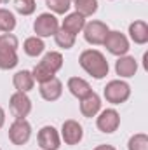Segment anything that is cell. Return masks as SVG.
<instances>
[{
  "label": "cell",
  "instance_id": "cell-1",
  "mask_svg": "<svg viewBox=\"0 0 148 150\" xmlns=\"http://www.w3.org/2000/svg\"><path fill=\"white\" fill-rule=\"evenodd\" d=\"M78 63H80V67L87 74L91 75V77H94V79L106 77L108 75V70H110L106 58L98 49H87V51H84L80 54V58H78Z\"/></svg>",
  "mask_w": 148,
  "mask_h": 150
},
{
  "label": "cell",
  "instance_id": "cell-2",
  "mask_svg": "<svg viewBox=\"0 0 148 150\" xmlns=\"http://www.w3.org/2000/svg\"><path fill=\"white\" fill-rule=\"evenodd\" d=\"M61 67H63V56H61V52H56V51H51V52H47L44 58H42V61L35 65V68H33V80H37V82H45V80H49V79H52V77H56V74L61 70Z\"/></svg>",
  "mask_w": 148,
  "mask_h": 150
},
{
  "label": "cell",
  "instance_id": "cell-3",
  "mask_svg": "<svg viewBox=\"0 0 148 150\" xmlns=\"http://www.w3.org/2000/svg\"><path fill=\"white\" fill-rule=\"evenodd\" d=\"M18 37L12 33L0 35V70H12L18 63Z\"/></svg>",
  "mask_w": 148,
  "mask_h": 150
},
{
  "label": "cell",
  "instance_id": "cell-4",
  "mask_svg": "<svg viewBox=\"0 0 148 150\" xmlns=\"http://www.w3.org/2000/svg\"><path fill=\"white\" fill-rule=\"evenodd\" d=\"M103 96L108 103H113V105H120L124 101L129 100L131 96V87L127 82L124 80H110L105 89H103Z\"/></svg>",
  "mask_w": 148,
  "mask_h": 150
},
{
  "label": "cell",
  "instance_id": "cell-5",
  "mask_svg": "<svg viewBox=\"0 0 148 150\" xmlns=\"http://www.w3.org/2000/svg\"><path fill=\"white\" fill-rule=\"evenodd\" d=\"M82 32H84V38H85L89 44H92V45H101V44L105 42L106 35H108L110 28H108V25L103 23V21H91V23H85V26H84Z\"/></svg>",
  "mask_w": 148,
  "mask_h": 150
},
{
  "label": "cell",
  "instance_id": "cell-6",
  "mask_svg": "<svg viewBox=\"0 0 148 150\" xmlns=\"http://www.w3.org/2000/svg\"><path fill=\"white\" fill-rule=\"evenodd\" d=\"M59 30V23L58 18L51 12H44L40 14L35 23H33V32L37 33V37H51Z\"/></svg>",
  "mask_w": 148,
  "mask_h": 150
},
{
  "label": "cell",
  "instance_id": "cell-7",
  "mask_svg": "<svg viewBox=\"0 0 148 150\" xmlns=\"http://www.w3.org/2000/svg\"><path fill=\"white\" fill-rule=\"evenodd\" d=\"M32 136V126L26 119H16L9 127V140L14 145H25L28 143Z\"/></svg>",
  "mask_w": 148,
  "mask_h": 150
},
{
  "label": "cell",
  "instance_id": "cell-8",
  "mask_svg": "<svg viewBox=\"0 0 148 150\" xmlns=\"http://www.w3.org/2000/svg\"><path fill=\"white\" fill-rule=\"evenodd\" d=\"M105 47L108 49V52H111L113 56H125L129 51V40L124 33L120 32H108V35L105 38Z\"/></svg>",
  "mask_w": 148,
  "mask_h": 150
},
{
  "label": "cell",
  "instance_id": "cell-9",
  "mask_svg": "<svg viewBox=\"0 0 148 150\" xmlns=\"http://www.w3.org/2000/svg\"><path fill=\"white\" fill-rule=\"evenodd\" d=\"M9 107L16 119H26L32 112V100L26 96V93L16 91L9 100Z\"/></svg>",
  "mask_w": 148,
  "mask_h": 150
},
{
  "label": "cell",
  "instance_id": "cell-10",
  "mask_svg": "<svg viewBox=\"0 0 148 150\" xmlns=\"http://www.w3.org/2000/svg\"><path fill=\"white\" fill-rule=\"evenodd\" d=\"M96 126H98V129L101 133H106V134L115 133L118 129V126H120V115L113 108H106L96 119Z\"/></svg>",
  "mask_w": 148,
  "mask_h": 150
},
{
  "label": "cell",
  "instance_id": "cell-11",
  "mask_svg": "<svg viewBox=\"0 0 148 150\" xmlns=\"http://www.w3.org/2000/svg\"><path fill=\"white\" fill-rule=\"evenodd\" d=\"M37 142H38V147L42 150H58L59 149V143H61V136L56 131V127L44 126L38 131Z\"/></svg>",
  "mask_w": 148,
  "mask_h": 150
},
{
  "label": "cell",
  "instance_id": "cell-12",
  "mask_svg": "<svg viewBox=\"0 0 148 150\" xmlns=\"http://www.w3.org/2000/svg\"><path fill=\"white\" fill-rule=\"evenodd\" d=\"M82 136H84V129L82 126L73 120V119H68L63 122L61 126V138L65 140L66 145H77L82 142Z\"/></svg>",
  "mask_w": 148,
  "mask_h": 150
},
{
  "label": "cell",
  "instance_id": "cell-13",
  "mask_svg": "<svg viewBox=\"0 0 148 150\" xmlns=\"http://www.w3.org/2000/svg\"><path fill=\"white\" fill-rule=\"evenodd\" d=\"M63 94V84L58 77H52L45 82H40V96L45 101H56Z\"/></svg>",
  "mask_w": 148,
  "mask_h": 150
},
{
  "label": "cell",
  "instance_id": "cell-14",
  "mask_svg": "<svg viewBox=\"0 0 148 150\" xmlns=\"http://www.w3.org/2000/svg\"><path fill=\"white\" fill-rule=\"evenodd\" d=\"M99 110H101V98L94 91L80 100V112L84 117H87V119L96 117L99 113Z\"/></svg>",
  "mask_w": 148,
  "mask_h": 150
},
{
  "label": "cell",
  "instance_id": "cell-15",
  "mask_svg": "<svg viewBox=\"0 0 148 150\" xmlns=\"http://www.w3.org/2000/svg\"><path fill=\"white\" fill-rule=\"evenodd\" d=\"M115 72H117V75H120L124 79L134 77L138 72V61L132 56H120L115 63Z\"/></svg>",
  "mask_w": 148,
  "mask_h": 150
},
{
  "label": "cell",
  "instance_id": "cell-16",
  "mask_svg": "<svg viewBox=\"0 0 148 150\" xmlns=\"http://www.w3.org/2000/svg\"><path fill=\"white\" fill-rule=\"evenodd\" d=\"M12 84H14L16 91H19V93H28V91L33 89L35 80H33L32 72H28V70H19L18 74L12 77Z\"/></svg>",
  "mask_w": 148,
  "mask_h": 150
},
{
  "label": "cell",
  "instance_id": "cell-17",
  "mask_svg": "<svg viewBox=\"0 0 148 150\" xmlns=\"http://www.w3.org/2000/svg\"><path fill=\"white\" fill-rule=\"evenodd\" d=\"M68 89H70V93L73 94L75 98H78V100H82V98H85L87 94L92 93L89 82L84 80V79H80V77H70L68 79Z\"/></svg>",
  "mask_w": 148,
  "mask_h": 150
},
{
  "label": "cell",
  "instance_id": "cell-18",
  "mask_svg": "<svg viewBox=\"0 0 148 150\" xmlns=\"http://www.w3.org/2000/svg\"><path fill=\"white\" fill-rule=\"evenodd\" d=\"M129 37L134 44H147L148 42V25L145 21H134L129 25Z\"/></svg>",
  "mask_w": 148,
  "mask_h": 150
},
{
  "label": "cell",
  "instance_id": "cell-19",
  "mask_svg": "<svg viewBox=\"0 0 148 150\" xmlns=\"http://www.w3.org/2000/svg\"><path fill=\"white\" fill-rule=\"evenodd\" d=\"M84 26H85V18L80 16L78 12L68 14V16L63 19V25H61V28H65L66 32L73 33L75 37H77V33H80V32L84 30Z\"/></svg>",
  "mask_w": 148,
  "mask_h": 150
},
{
  "label": "cell",
  "instance_id": "cell-20",
  "mask_svg": "<svg viewBox=\"0 0 148 150\" xmlns=\"http://www.w3.org/2000/svg\"><path fill=\"white\" fill-rule=\"evenodd\" d=\"M23 49H25V52H26L28 56H32V58H37V56H40V54L44 52L45 45H44L42 38L35 35V37H28L26 40H25V44H23Z\"/></svg>",
  "mask_w": 148,
  "mask_h": 150
},
{
  "label": "cell",
  "instance_id": "cell-21",
  "mask_svg": "<svg viewBox=\"0 0 148 150\" xmlns=\"http://www.w3.org/2000/svg\"><path fill=\"white\" fill-rule=\"evenodd\" d=\"M16 28V16L9 9H0V32L11 33Z\"/></svg>",
  "mask_w": 148,
  "mask_h": 150
},
{
  "label": "cell",
  "instance_id": "cell-22",
  "mask_svg": "<svg viewBox=\"0 0 148 150\" xmlns=\"http://www.w3.org/2000/svg\"><path fill=\"white\" fill-rule=\"evenodd\" d=\"M75 12H78L80 16L87 18V16H92L96 11H98V0H75Z\"/></svg>",
  "mask_w": 148,
  "mask_h": 150
},
{
  "label": "cell",
  "instance_id": "cell-23",
  "mask_svg": "<svg viewBox=\"0 0 148 150\" xmlns=\"http://www.w3.org/2000/svg\"><path fill=\"white\" fill-rule=\"evenodd\" d=\"M54 40H56V44H58L61 49H72L75 45V35L70 33V32H66L65 28H59V30L54 33Z\"/></svg>",
  "mask_w": 148,
  "mask_h": 150
},
{
  "label": "cell",
  "instance_id": "cell-24",
  "mask_svg": "<svg viewBox=\"0 0 148 150\" xmlns=\"http://www.w3.org/2000/svg\"><path fill=\"white\" fill-rule=\"evenodd\" d=\"M127 149L129 150H148V136L145 133H138L132 134L127 142Z\"/></svg>",
  "mask_w": 148,
  "mask_h": 150
},
{
  "label": "cell",
  "instance_id": "cell-25",
  "mask_svg": "<svg viewBox=\"0 0 148 150\" xmlns=\"http://www.w3.org/2000/svg\"><path fill=\"white\" fill-rule=\"evenodd\" d=\"M14 9L23 16H30L35 12L37 5H35V0H14Z\"/></svg>",
  "mask_w": 148,
  "mask_h": 150
},
{
  "label": "cell",
  "instance_id": "cell-26",
  "mask_svg": "<svg viewBox=\"0 0 148 150\" xmlns=\"http://www.w3.org/2000/svg\"><path fill=\"white\" fill-rule=\"evenodd\" d=\"M47 2V7L54 12V14H66L72 7V2L70 0H45Z\"/></svg>",
  "mask_w": 148,
  "mask_h": 150
},
{
  "label": "cell",
  "instance_id": "cell-27",
  "mask_svg": "<svg viewBox=\"0 0 148 150\" xmlns=\"http://www.w3.org/2000/svg\"><path fill=\"white\" fill-rule=\"evenodd\" d=\"M94 150H117V149L111 147V145H99V147H96Z\"/></svg>",
  "mask_w": 148,
  "mask_h": 150
},
{
  "label": "cell",
  "instance_id": "cell-28",
  "mask_svg": "<svg viewBox=\"0 0 148 150\" xmlns=\"http://www.w3.org/2000/svg\"><path fill=\"white\" fill-rule=\"evenodd\" d=\"M4 122H5V112H4V108L0 107V127L4 126Z\"/></svg>",
  "mask_w": 148,
  "mask_h": 150
},
{
  "label": "cell",
  "instance_id": "cell-29",
  "mask_svg": "<svg viewBox=\"0 0 148 150\" xmlns=\"http://www.w3.org/2000/svg\"><path fill=\"white\" fill-rule=\"evenodd\" d=\"M2 2H4V0H0V4H2Z\"/></svg>",
  "mask_w": 148,
  "mask_h": 150
},
{
  "label": "cell",
  "instance_id": "cell-30",
  "mask_svg": "<svg viewBox=\"0 0 148 150\" xmlns=\"http://www.w3.org/2000/svg\"><path fill=\"white\" fill-rule=\"evenodd\" d=\"M70 2H75V0H70Z\"/></svg>",
  "mask_w": 148,
  "mask_h": 150
}]
</instances>
